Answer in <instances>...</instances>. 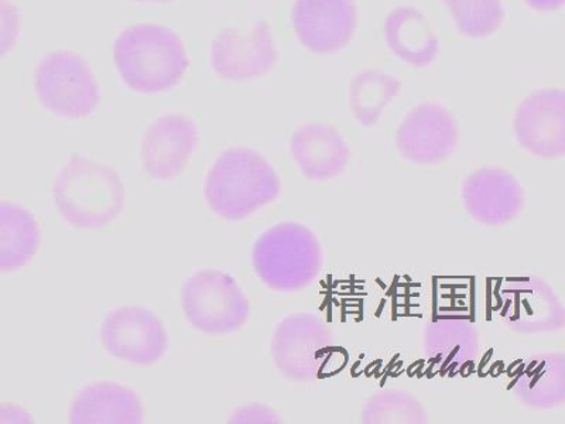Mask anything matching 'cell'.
Segmentation results:
<instances>
[{"instance_id":"6da1fadb","label":"cell","mask_w":565,"mask_h":424,"mask_svg":"<svg viewBox=\"0 0 565 424\" xmlns=\"http://www.w3.org/2000/svg\"><path fill=\"white\" fill-rule=\"evenodd\" d=\"M281 183L274 165L247 148L220 155L205 180L210 209L228 221H241L265 209L280 195Z\"/></svg>"},{"instance_id":"7a4b0ae2","label":"cell","mask_w":565,"mask_h":424,"mask_svg":"<svg viewBox=\"0 0 565 424\" xmlns=\"http://www.w3.org/2000/svg\"><path fill=\"white\" fill-rule=\"evenodd\" d=\"M116 70L130 89L161 94L175 87L189 68L179 35L160 24H136L124 30L114 49Z\"/></svg>"},{"instance_id":"3957f363","label":"cell","mask_w":565,"mask_h":424,"mask_svg":"<svg viewBox=\"0 0 565 424\" xmlns=\"http://www.w3.org/2000/svg\"><path fill=\"white\" fill-rule=\"evenodd\" d=\"M252 264L256 275L271 290L297 293L310 289L324 269V245L309 225L280 222L257 239Z\"/></svg>"},{"instance_id":"277c9868","label":"cell","mask_w":565,"mask_h":424,"mask_svg":"<svg viewBox=\"0 0 565 424\" xmlns=\"http://www.w3.org/2000/svg\"><path fill=\"white\" fill-rule=\"evenodd\" d=\"M54 203L60 215L78 230L113 224L125 209V186L114 169L75 155L55 179Z\"/></svg>"},{"instance_id":"5b68a950","label":"cell","mask_w":565,"mask_h":424,"mask_svg":"<svg viewBox=\"0 0 565 424\" xmlns=\"http://www.w3.org/2000/svg\"><path fill=\"white\" fill-rule=\"evenodd\" d=\"M337 336L318 312H297L276 327L271 340V357L282 377L300 383L320 380L334 371Z\"/></svg>"},{"instance_id":"8992f818","label":"cell","mask_w":565,"mask_h":424,"mask_svg":"<svg viewBox=\"0 0 565 424\" xmlns=\"http://www.w3.org/2000/svg\"><path fill=\"white\" fill-rule=\"evenodd\" d=\"M491 316L507 330L523 336L563 331L562 296L540 277H512L493 285Z\"/></svg>"},{"instance_id":"52a82bcc","label":"cell","mask_w":565,"mask_h":424,"mask_svg":"<svg viewBox=\"0 0 565 424\" xmlns=\"http://www.w3.org/2000/svg\"><path fill=\"white\" fill-rule=\"evenodd\" d=\"M456 203L468 220L487 229H503L523 215L527 191L513 171L487 166L469 171L458 181Z\"/></svg>"},{"instance_id":"ba28073f","label":"cell","mask_w":565,"mask_h":424,"mask_svg":"<svg viewBox=\"0 0 565 424\" xmlns=\"http://www.w3.org/2000/svg\"><path fill=\"white\" fill-rule=\"evenodd\" d=\"M34 91L40 104L60 118H85L99 104L93 70L81 55L71 52L45 55L35 68Z\"/></svg>"},{"instance_id":"9c48e42d","label":"cell","mask_w":565,"mask_h":424,"mask_svg":"<svg viewBox=\"0 0 565 424\" xmlns=\"http://www.w3.org/2000/svg\"><path fill=\"white\" fill-rule=\"evenodd\" d=\"M183 307L191 325L206 335H231L249 320L250 305L225 272L201 271L185 282Z\"/></svg>"},{"instance_id":"30bf717a","label":"cell","mask_w":565,"mask_h":424,"mask_svg":"<svg viewBox=\"0 0 565 424\" xmlns=\"http://www.w3.org/2000/svg\"><path fill=\"white\" fill-rule=\"evenodd\" d=\"M395 141L398 155L408 163H443L458 148V124L443 105L422 104L402 119Z\"/></svg>"},{"instance_id":"8fae6325","label":"cell","mask_w":565,"mask_h":424,"mask_svg":"<svg viewBox=\"0 0 565 424\" xmlns=\"http://www.w3.org/2000/svg\"><path fill=\"white\" fill-rule=\"evenodd\" d=\"M105 350L135 365H153L164 357L169 336L163 322L141 307H120L106 316L103 330Z\"/></svg>"},{"instance_id":"7c38bea8","label":"cell","mask_w":565,"mask_h":424,"mask_svg":"<svg viewBox=\"0 0 565 424\" xmlns=\"http://www.w3.org/2000/svg\"><path fill=\"white\" fill-rule=\"evenodd\" d=\"M514 136L537 159H562L565 151V95L559 89L530 94L518 106Z\"/></svg>"},{"instance_id":"4fadbf2b","label":"cell","mask_w":565,"mask_h":424,"mask_svg":"<svg viewBox=\"0 0 565 424\" xmlns=\"http://www.w3.org/2000/svg\"><path fill=\"white\" fill-rule=\"evenodd\" d=\"M275 62L274 38L264 23L247 30H225L212 42V67L224 80L242 83L264 77Z\"/></svg>"},{"instance_id":"5bb4252c","label":"cell","mask_w":565,"mask_h":424,"mask_svg":"<svg viewBox=\"0 0 565 424\" xmlns=\"http://www.w3.org/2000/svg\"><path fill=\"white\" fill-rule=\"evenodd\" d=\"M563 351H533L507 368V386L519 403L536 411L563 406L565 395Z\"/></svg>"},{"instance_id":"9a60e30c","label":"cell","mask_w":565,"mask_h":424,"mask_svg":"<svg viewBox=\"0 0 565 424\" xmlns=\"http://www.w3.org/2000/svg\"><path fill=\"white\" fill-rule=\"evenodd\" d=\"M199 130L185 115H166L146 130L140 158L150 177L159 181L177 179L194 153Z\"/></svg>"},{"instance_id":"2e32d148","label":"cell","mask_w":565,"mask_h":424,"mask_svg":"<svg viewBox=\"0 0 565 424\" xmlns=\"http://www.w3.org/2000/svg\"><path fill=\"white\" fill-rule=\"evenodd\" d=\"M292 26L305 47L317 54L345 47L356 28L353 0H297Z\"/></svg>"},{"instance_id":"e0dca14e","label":"cell","mask_w":565,"mask_h":424,"mask_svg":"<svg viewBox=\"0 0 565 424\" xmlns=\"http://www.w3.org/2000/svg\"><path fill=\"white\" fill-rule=\"evenodd\" d=\"M290 156L305 179L312 183H331L347 173L351 149L334 126L309 124L292 134Z\"/></svg>"},{"instance_id":"ac0fdd59","label":"cell","mask_w":565,"mask_h":424,"mask_svg":"<svg viewBox=\"0 0 565 424\" xmlns=\"http://www.w3.org/2000/svg\"><path fill=\"white\" fill-rule=\"evenodd\" d=\"M422 351L434 373L454 375L478 360L481 336L469 318H438L426 328Z\"/></svg>"},{"instance_id":"d6986e66","label":"cell","mask_w":565,"mask_h":424,"mask_svg":"<svg viewBox=\"0 0 565 424\" xmlns=\"http://www.w3.org/2000/svg\"><path fill=\"white\" fill-rule=\"evenodd\" d=\"M71 423L134 424L143 422V406L132 389L115 382L90 383L74 399Z\"/></svg>"},{"instance_id":"ffe728a7","label":"cell","mask_w":565,"mask_h":424,"mask_svg":"<svg viewBox=\"0 0 565 424\" xmlns=\"http://www.w3.org/2000/svg\"><path fill=\"white\" fill-rule=\"evenodd\" d=\"M39 222L24 206L0 201V274L22 269L38 254Z\"/></svg>"},{"instance_id":"44dd1931","label":"cell","mask_w":565,"mask_h":424,"mask_svg":"<svg viewBox=\"0 0 565 424\" xmlns=\"http://www.w3.org/2000/svg\"><path fill=\"white\" fill-rule=\"evenodd\" d=\"M388 47L403 62L423 67L434 62L438 53V40L422 13L411 8L393 10L387 18Z\"/></svg>"},{"instance_id":"7402d4cb","label":"cell","mask_w":565,"mask_h":424,"mask_svg":"<svg viewBox=\"0 0 565 424\" xmlns=\"http://www.w3.org/2000/svg\"><path fill=\"white\" fill-rule=\"evenodd\" d=\"M397 81L381 71H365L353 81L350 108L358 124L372 128L380 123L383 110L397 97Z\"/></svg>"},{"instance_id":"603a6c76","label":"cell","mask_w":565,"mask_h":424,"mask_svg":"<svg viewBox=\"0 0 565 424\" xmlns=\"http://www.w3.org/2000/svg\"><path fill=\"white\" fill-rule=\"evenodd\" d=\"M428 409L416 395L406 391H383L365 402L361 421L365 423H426Z\"/></svg>"},{"instance_id":"cb8c5ba5","label":"cell","mask_w":565,"mask_h":424,"mask_svg":"<svg viewBox=\"0 0 565 424\" xmlns=\"http://www.w3.org/2000/svg\"><path fill=\"white\" fill-rule=\"evenodd\" d=\"M457 26L468 38L481 39L502 26V0H444Z\"/></svg>"},{"instance_id":"d4e9b609","label":"cell","mask_w":565,"mask_h":424,"mask_svg":"<svg viewBox=\"0 0 565 424\" xmlns=\"http://www.w3.org/2000/svg\"><path fill=\"white\" fill-rule=\"evenodd\" d=\"M19 10L10 0H0V60L7 57L18 42Z\"/></svg>"},{"instance_id":"484cf974","label":"cell","mask_w":565,"mask_h":424,"mask_svg":"<svg viewBox=\"0 0 565 424\" xmlns=\"http://www.w3.org/2000/svg\"><path fill=\"white\" fill-rule=\"evenodd\" d=\"M231 423H277L280 422L279 415L274 409L262 405V403H247L245 406L236 409L230 417Z\"/></svg>"},{"instance_id":"4316f807","label":"cell","mask_w":565,"mask_h":424,"mask_svg":"<svg viewBox=\"0 0 565 424\" xmlns=\"http://www.w3.org/2000/svg\"><path fill=\"white\" fill-rule=\"evenodd\" d=\"M33 422L32 415L23 407L3 403L0 405V423H30Z\"/></svg>"},{"instance_id":"83f0119b","label":"cell","mask_w":565,"mask_h":424,"mask_svg":"<svg viewBox=\"0 0 565 424\" xmlns=\"http://www.w3.org/2000/svg\"><path fill=\"white\" fill-rule=\"evenodd\" d=\"M530 7L537 10H554L564 3V0H526Z\"/></svg>"},{"instance_id":"f1b7e54d","label":"cell","mask_w":565,"mask_h":424,"mask_svg":"<svg viewBox=\"0 0 565 424\" xmlns=\"http://www.w3.org/2000/svg\"><path fill=\"white\" fill-rule=\"evenodd\" d=\"M136 2L164 3L169 2V0H136Z\"/></svg>"}]
</instances>
